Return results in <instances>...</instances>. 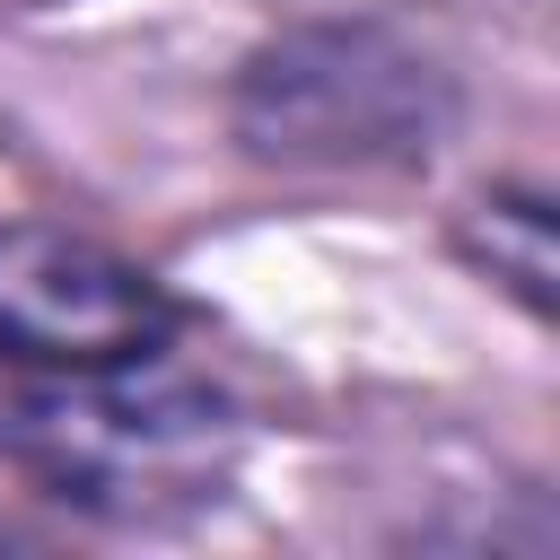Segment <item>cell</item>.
<instances>
[{
  "label": "cell",
  "instance_id": "cell-1",
  "mask_svg": "<svg viewBox=\"0 0 560 560\" xmlns=\"http://www.w3.org/2000/svg\"><path fill=\"white\" fill-rule=\"evenodd\" d=\"M0 464L96 516L192 508L228 472V402L184 376L175 350L122 368L0 350Z\"/></svg>",
  "mask_w": 560,
  "mask_h": 560
},
{
  "label": "cell",
  "instance_id": "cell-2",
  "mask_svg": "<svg viewBox=\"0 0 560 560\" xmlns=\"http://www.w3.org/2000/svg\"><path fill=\"white\" fill-rule=\"evenodd\" d=\"M455 79L376 18H298L236 61L228 131L271 175H402L455 140Z\"/></svg>",
  "mask_w": 560,
  "mask_h": 560
},
{
  "label": "cell",
  "instance_id": "cell-3",
  "mask_svg": "<svg viewBox=\"0 0 560 560\" xmlns=\"http://www.w3.org/2000/svg\"><path fill=\"white\" fill-rule=\"evenodd\" d=\"M175 332H184V306L131 254L70 228L0 219V350L122 368V359H166Z\"/></svg>",
  "mask_w": 560,
  "mask_h": 560
},
{
  "label": "cell",
  "instance_id": "cell-4",
  "mask_svg": "<svg viewBox=\"0 0 560 560\" xmlns=\"http://www.w3.org/2000/svg\"><path fill=\"white\" fill-rule=\"evenodd\" d=\"M18 9H79V0H18Z\"/></svg>",
  "mask_w": 560,
  "mask_h": 560
}]
</instances>
